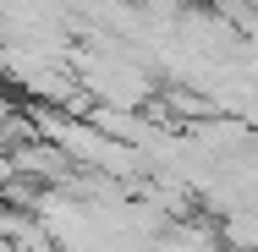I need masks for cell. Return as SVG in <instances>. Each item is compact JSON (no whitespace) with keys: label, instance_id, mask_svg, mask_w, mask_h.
I'll return each mask as SVG.
<instances>
[{"label":"cell","instance_id":"6da1fadb","mask_svg":"<svg viewBox=\"0 0 258 252\" xmlns=\"http://www.w3.org/2000/svg\"><path fill=\"white\" fill-rule=\"evenodd\" d=\"M225 241H231V247L258 252V214H236V219L225 225Z\"/></svg>","mask_w":258,"mask_h":252}]
</instances>
